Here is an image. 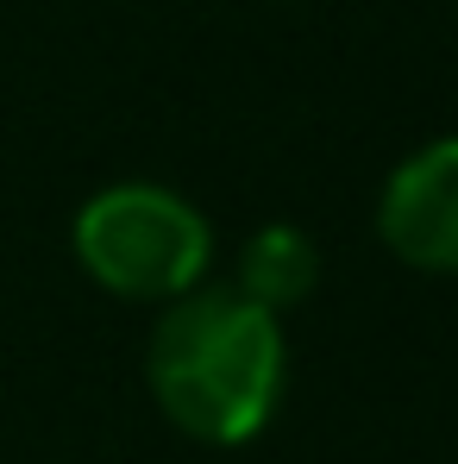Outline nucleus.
<instances>
[{
    "instance_id": "obj_1",
    "label": "nucleus",
    "mask_w": 458,
    "mask_h": 464,
    "mask_svg": "<svg viewBox=\"0 0 458 464\" xmlns=\"http://www.w3.org/2000/svg\"><path fill=\"white\" fill-rule=\"evenodd\" d=\"M145 383L157 414L195 446H245L270 427L289 383L283 320L232 289H195L157 314L145 345Z\"/></svg>"
},
{
    "instance_id": "obj_4",
    "label": "nucleus",
    "mask_w": 458,
    "mask_h": 464,
    "mask_svg": "<svg viewBox=\"0 0 458 464\" xmlns=\"http://www.w3.org/2000/svg\"><path fill=\"white\" fill-rule=\"evenodd\" d=\"M227 289L264 308L270 320H283L320 289V245L302 227H258L239 251V276Z\"/></svg>"
},
{
    "instance_id": "obj_3",
    "label": "nucleus",
    "mask_w": 458,
    "mask_h": 464,
    "mask_svg": "<svg viewBox=\"0 0 458 464\" xmlns=\"http://www.w3.org/2000/svg\"><path fill=\"white\" fill-rule=\"evenodd\" d=\"M383 251L421 276H458V132L408 151L377 195Z\"/></svg>"
},
{
    "instance_id": "obj_2",
    "label": "nucleus",
    "mask_w": 458,
    "mask_h": 464,
    "mask_svg": "<svg viewBox=\"0 0 458 464\" xmlns=\"http://www.w3.org/2000/svg\"><path fill=\"white\" fill-rule=\"evenodd\" d=\"M70 245L88 283H101L120 302H157V308L195 295L214 264V232L201 208L163 182L94 188L70 227Z\"/></svg>"
}]
</instances>
